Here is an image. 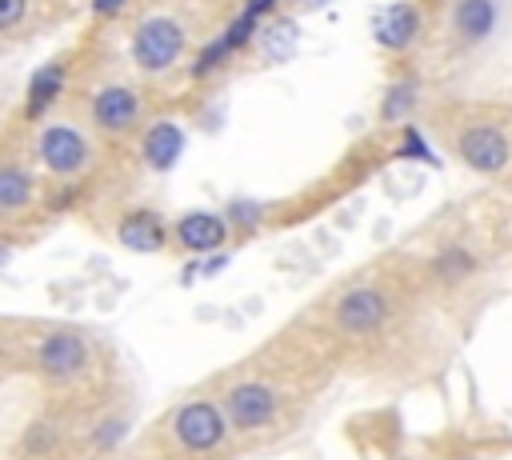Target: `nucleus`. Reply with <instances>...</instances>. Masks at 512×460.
I'll return each instance as SVG.
<instances>
[{
  "label": "nucleus",
  "mask_w": 512,
  "mask_h": 460,
  "mask_svg": "<svg viewBox=\"0 0 512 460\" xmlns=\"http://www.w3.org/2000/svg\"><path fill=\"white\" fill-rule=\"evenodd\" d=\"M184 52V28L172 16H144L132 32V60L140 72L160 76L168 72Z\"/></svg>",
  "instance_id": "obj_1"
},
{
  "label": "nucleus",
  "mask_w": 512,
  "mask_h": 460,
  "mask_svg": "<svg viewBox=\"0 0 512 460\" xmlns=\"http://www.w3.org/2000/svg\"><path fill=\"white\" fill-rule=\"evenodd\" d=\"M456 152H460V160L468 168H476L484 176L504 172L508 160H512V144H508V136L496 124H472V128H464L460 140H456Z\"/></svg>",
  "instance_id": "obj_2"
},
{
  "label": "nucleus",
  "mask_w": 512,
  "mask_h": 460,
  "mask_svg": "<svg viewBox=\"0 0 512 460\" xmlns=\"http://www.w3.org/2000/svg\"><path fill=\"white\" fill-rule=\"evenodd\" d=\"M172 436L188 452H212L224 440V412L216 404H208V400H192V404H184L176 412Z\"/></svg>",
  "instance_id": "obj_3"
},
{
  "label": "nucleus",
  "mask_w": 512,
  "mask_h": 460,
  "mask_svg": "<svg viewBox=\"0 0 512 460\" xmlns=\"http://www.w3.org/2000/svg\"><path fill=\"white\" fill-rule=\"evenodd\" d=\"M36 152H40V164L56 176H76L84 164H88V140L72 128V124H48L36 140Z\"/></svg>",
  "instance_id": "obj_4"
},
{
  "label": "nucleus",
  "mask_w": 512,
  "mask_h": 460,
  "mask_svg": "<svg viewBox=\"0 0 512 460\" xmlns=\"http://www.w3.org/2000/svg\"><path fill=\"white\" fill-rule=\"evenodd\" d=\"M224 416L236 428H264L276 416V392L260 380H244L224 396Z\"/></svg>",
  "instance_id": "obj_5"
},
{
  "label": "nucleus",
  "mask_w": 512,
  "mask_h": 460,
  "mask_svg": "<svg viewBox=\"0 0 512 460\" xmlns=\"http://www.w3.org/2000/svg\"><path fill=\"white\" fill-rule=\"evenodd\" d=\"M384 320H388V300H384L380 288H352L336 304V324L344 332H352V336L376 332Z\"/></svg>",
  "instance_id": "obj_6"
},
{
  "label": "nucleus",
  "mask_w": 512,
  "mask_h": 460,
  "mask_svg": "<svg viewBox=\"0 0 512 460\" xmlns=\"http://www.w3.org/2000/svg\"><path fill=\"white\" fill-rule=\"evenodd\" d=\"M92 120L100 132H128L140 120V96L128 84H108L92 96Z\"/></svg>",
  "instance_id": "obj_7"
},
{
  "label": "nucleus",
  "mask_w": 512,
  "mask_h": 460,
  "mask_svg": "<svg viewBox=\"0 0 512 460\" xmlns=\"http://www.w3.org/2000/svg\"><path fill=\"white\" fill-rule=\"evenodd\" d=\"M36 364H40L44 376L68 380V376H76V372L88 364V344H84V336H76V332H52V336H44V344L36 348Z\"/></svg>",
  "instance_id": "obj_8"
},
{
  "label": "nucleus",
  "mask_w": 512,
  "mask_h": 460,
  "mask_svg": "<svg viewBox=\"0 0 512 460\" xmlns=\"http://www.w3.org/2000/svg\"><path fill=\"white\" fill-rule=\"evenodd\" d=\"M372 32H376V44L400 52V48H408V44L416 40V32H420V8L408 4V0H396V4H388V8L376 16V28H372Z\"/></svg>",
  "instance_id": "obj_9"
},
{
  "label": "nucleus",
  "mask_w": 512,
  "mask_h": 460,
  "mask_svg": "<svg viewBox=\"0 0 512 460\" xmlns=\"http://www.w3.org/2000/svg\"><path fill=\"white\" fill-rule=\"evenodd\" d=\"M176 240L188 252H216L228 240V220L216 212H188L176 220Z\"/></svg>",
  "instance_id": "obj_10"
},
{
  "label": "nucleus",
  "mask_w": 512,
  "mask_h": 460,
  "mask_svg": "<svg viewBox=\"0 0 512 460\" xmlns=\"http://www.w3.org/2000/svg\"><path fill=\"white\" fill-rule=\"evenodd\" d=\"M496 24H500L496 0H456V8H452V28H456V36L468 40V44L488 40V36L496 32Z\"/></svg>",
  "instance_id": "obj_11"
},
{
  "label": "nucleus",
  "mask_w": 512,
  "mask_h": 460,
  "mask_svg": "<svg viewBox=\"0 0 512 460\" xmlns=\"http://www.w3.org/2000/svg\"><path fill=\"white\" fill-rule=\"evenodd\" d=\"M116 236H120V244L132 248V252H160L164 240H168V228H164V220H160L156 212L140 208V212H128V216L120 220Z\"/></svg>",
  "instance_id": "obj_12"
},
{
  "label": "nucleus",
  "mask_w": 512,
  "mask_h": 460,
  "mask_svg": "<svg viewBox=\"0 0 512 460\" xmlns=\"http://www.w3.org/2000/svg\"><path fill=\"white\" fill-rule=\"evenodd\" d=\"M140 152H144V160H148L156 172H168V168L180 160V152H184V132H180V124H172V120L152 124V128L144 132V140H140Z\"/></svg>",
  "instance_id": "obj_13"
},
{
  "label": "nucleus",
  "mask_w": 512,
  "mask_h": 460,
  "mask_svg": "<svg viewBox=\"0 0 512 460\" xmlns=\"http://www.w3.org/2000/svg\"><path fill=\"white\" fill-rule=\"evenodd\" d=\"M64 80H68V68H64L60 60H52V64H44V68L32 72V80H28V100H24L28 120H40V116L52 108V100L64 92Z\"/></svg>",
  "instance_id": "obj_14"
},
{
  "label": "nucleus",
  "mask_w": 512,
  "mask_h": 460,
  "mask_svg": "<svg viewBox=\"0 0 512 460\" xmlns=\"http://www.w3.org/2000/svg\"><path fill=\"white\" fill-rule=\"evenodd\" d=\"M32 200V176L16 164H4L0 168V212H16Z\"/></svg>",
  "instance_id": "obj_15"
},
{
  "label": "nucleus",
  "mask_w": 512,
  "mask_h": 460,
  "mask_svg": "<svg viewBox=\"0 0 512 460\" xmlns=\"http://www.w3.org/2000/svg\"><path fill=\"white\" fill-rule=\"evenodd\" d=\"M292 48H296V28H292V20H280V24H272V28L264 32V52H268V60H288Z\"/></svg>",
  "instance_id": "obj_16"
},
{
  "label": "nucleus",
  "mask_w": 512,
  "mask_h": 460,
  "mask_svg": "<svg viewBox=\"0 0 512 460\" xmlns=\"http://www.w3.org/2000/svg\"><path fill=\"white\" fill-rule=\"evenodd\" d=\"M412 100H416V84H412V80H400V84L388 88V96H384V104H380V116H384V120H404L408 108H412Z\"/></svg>",
  "instance_id": "obj_17"
},
{
  "label": "nucleus",
  "mask_w": 512,
  "mask_h": 460,
  "mask_svg": "<svg viewBox=\"0 0 512 460\" xmlns=\"http://www.w3.org/2000/svg\"><path fill=\"white\" fill-rule=\"evenodd\" d=\"M432 268H436L440 280H464V276L472 272V256H468L464 248H444Z\"/></svg>",
  "instance_id": "obj_18"
},
{
  "label": "nucleus",
  "mask_w": 512,
  "mask_h": 460,
  "mask_svg": "<svg viewBox=\"0 0 512 460\" xmlns=\"http://www.w3.org/2000/svg\"><path fill=\"white\" fill-rule=\"evenodd\" d=\"M228 56H232L228 40H224V36H216V40H212V44H204V48H200V56L192 60V76H208V72H212V68H220Z\"/></svg>",
  "instance_id": "obj_19"
},
{
  "label": "nucleus",
  "mask_w": 512,
  "mask_h": 460,
  "mask_svg": "<svg viewBox=\"0 0 512 460\" xmlns=\"http://www.w3.org/2000/svg\"><path fill=\"white\" fill-rule=\"evenodd\" d=\"M56 448V428L52 424H32L28 432H24V452L28 456H44V452H52Z\"/></svg>",
  "instance_id": "obj_20"
},
{
  "label": "nucleus",
  "mask_w": 512,
  "mask_h": 460,
  "mask_svg": "<svg viewBox=\"0 0 512 460\" xmlns=\"http://www.w3.org/2000/svg\"><path fill=\"white\" fill-rule=\"evenodd\" d=\"M256 24H260V16H252V12H240V16L228 24V32H224L228 48H232V52H236V48H244V44L256 36Z\"/></svg>",
  "instance_id": "obj_21"
},
{
  "label": "nucleus",
  "mask_w": 512,
  "mask_h": 460,
  "mask_svg": "<svg viewBox=\"0 0 512 460\" xmlns=\"http://www.w3.org/2000/svg\"><path fill=\"white\" fill-rule=\"evenodd\" d=\"M400 156H412V160H424V164H436L432 148L424 144V136L416 128H404V140H400Z\"/></svg>",
  "instance_id": "obj_22"
},
{
  "label": "nucleus",
  "mask_w": 512,
  "mask_h": 460,
  "mask_svg": "<svg viewBox=\"0 0 512 460\" xmlns=\"http://www.w3.org/2000/svg\"><path fill=\"white\" fill-rule=\"evenodd\" d=\"M260 212H264V208H260L256 200H232L224 220H228V224H244V228H252V224H260Z\"/></svg>",
  "instance_id": "obj_23"
},
{
  "label": "nucleus",
  "mask_w": 512,
  "mask_h": 460,
  "mask_svg": "<svg viewBox=\"0 0 512 460\" xmlns=\"http://www.w3.org/2000/svg\"><path fill=\"white\" fill-rule=\"evenodd\" d=\"M28 12V0H0V32H12Z\"/></svg>",
  "instance_id": "obj_24"
},
{
  "label": "nucleus",
  "mask_w": 512,
  "mask_h": 460,
  "mask_svg": "<svg viewBox=\"0 0 512 460\" xmlns=\"http://www.w3.org/2000/svg\"><path fill=\"white\" fill-rule=\"evenodd\" d=\"M120 436H124V420H108V424H100V428L92 432V444H96V448H112Z\"/></svg>",
  "instance_id": "obj_25"
},
{
  "label": "nucleus",
  "mask_w": 512,
  "mask_h": 460,
  "mask_svg": "<svg viewBox=\"0 0 512 460\" xmlns=\"http://www.w3.org/2000/svg\"><path fill=\"white\" fill-rule=\"evenodd\" d=\"M120 8H124V0H92V12H96L100 20H112Z\"/></svg>",
  "instance_id": "obj_26"
},
{
  "label": "nucleus",
  "mask_w": 512,
  "mask_h": 460,
  "mask_svg": "<svg viewBox=\"0 0 512 460\" xmlns=\"http://www.w3.org/2000/svg\"><path fill=\"white\" fill-rule=\"evenodd\" d=\"M272 8H276V0H248L244 4V12H252V16H268Z\"/></svg>",
  "instance_id": "obj_27"
},
{
  "label": "nucleus",
  "mask_w": 512,
  "mask_h": 460,
  "mask_svg": "<svg viewBox=\"0 0 512 460\" xmlns=\"http://www.w3.org/2000/svg\"><path fill=\"white\" fill-rule=\"evenodd\" d=\"M224 264H228V256H212V260L204 264V276H212V272H220Z\"/></svg>",
  "instance_id": "obj_28"
},
{
  "label": "nucleus",
  "mask_w": 512,
  "mask_h": 460,
  "mask_svg": "<svg viewBox=\"0 0 512 460\" xmlns=\"http://www.w3.org/2000/svg\"><path fill=\"white\" fill-rule=\"evenodd\" d=\"M300 4H304V8H324L328 0H300Z\"/></svg>",
  "instance_id": "obj_29"
}]
</instances>
